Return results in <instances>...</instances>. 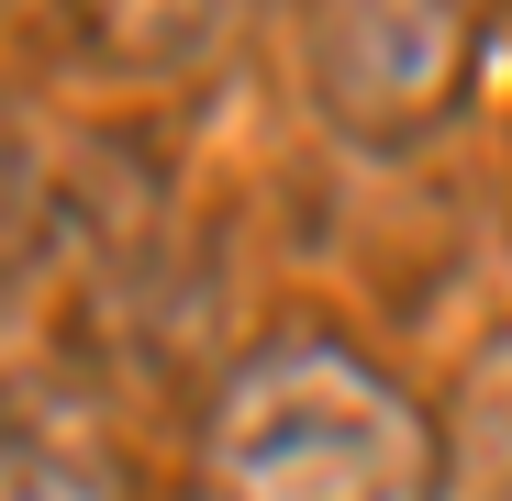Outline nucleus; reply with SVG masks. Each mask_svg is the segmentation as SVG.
Masks as SVG:
<instances>
[{
  "instance_id": "1",
  "label": "nucleus",
  "mask_w": 512,
  "mask_h": 501,
  "mask_svg": "<svg viewBox=\"0 0 512 501\" xmlns=\"http://www.w3.org/2000/svg\"><path fill=\"white\" fill-rule=\"evenodd\" d=\"M201 490L212 501H446L435 424L346 346H256L212 424H201Z\"/></svg>"
},
{
  "instance_id": "2",
  "label": "nucleus",
  "mask_w": 512,
  "mask_h": 501,
  "mask_svg": "<svg viewBox=\"0 0 512 501\" xmlns=\"http://www.w3.org/2000/svg\"><path fill=\"white\" fill-rule=\"evenodd\" d=\"M479 56V0H312L301 67L334 134L357 145H423Z\"/></svg>"
},
{
  "instance_id": "3",
  "label": "nucleus",
  "mask_w": 512,
  "mask_h": 501,
  "mask_svg": "<svg viewBox=\"0 0 512 501\" xmlns=\"http://www.w3.org/2000/svg\"><path fill=\"white\" fill-rule=\"evenodd\" d=\"M0 501H134L112 446L90 424H67V412H12V457H0Z\"/></svg>"
}]
</instances>
